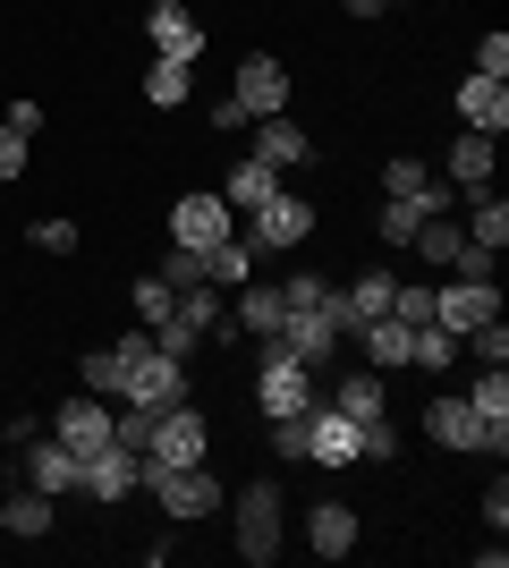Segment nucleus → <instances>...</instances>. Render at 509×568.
Returning <instances> with one entry per match:
<instances>
[{
    "mask_svg": "<svg viewBox=\"0 0 509 568\" xmlns=\"http://www.w3.org/2000/svg\"><path fill=\"white\" fill-rule=\"evenodd\" d=\"M289 111V69L272 60V51H246L238 60V94L213 102V136H238V128H255V119Z\"/></svg>",
    "mask_w": 509,
    "mask_h": 568,
    "instance_id": "f257e3e1",
    "label": "nucleus"
},
{
    "mask_svg": "<svg viewBox=\"0 0 509 568\" xmlns=\"http://www.w3.org/2000/svg\"><path fill=\"white\" fill-rule=\"evenodd\" d=\"M120 356H128V374H120V399L128 407H179V399H187V356H162V348H153V332L145 339H120Z\"/></svg>",
    "mask_w": 509,
    "mask_h": 568,
    "instance_id": "f03ea898",
    "label": "nucleus"
},
{
    "mask_svg": "<svg viewBox=\"0 0 509 568\" xmlns=\"http://www.w3.org/2000/svg\"><path fill=\"white\" fill-rule=\"evenodd\" d=\"M281 544H289V518H281V484L272 475H255L238 493V560H281Z\"/></svg>",
    "mask_w": 509,
    "mask_h": 568,
    "instance_id": "7ed1b4c3",
    "label": "nucleus"
},
{
    "mask_svg": "<svg viewBox=\"0 0 509 568\" xmlns=\"http://www.w3.org/2000/svg\"><path fill=\"white\" fill-rule=\"evenodd\" d=\"M136 484L162 500L170 518H213V509H221V475H204V458H195V467H153V458H145Z\"/></svg>",
    "mask_w": 509,
    "mask_h": 568,
    "instance_id": "20e7f679",
    "label": "nucleus"
},
{
    "mask_svg": "<svg viewBox=\"0 0 509 568\" xmlns=\"http://www.w3.org/2000/svg\"><path fill=\"white\" fill-rule=\"evenodd\" d=\"M255 399H264V416H306V407H315V365H297L281 339H264V374H255Z\"/></svg>",
    "mask_w": 509,
    "mask_h": 568,
    "instance_id": "39448f33",
    "label": "nucleus"
},
{
    "mask_svg": "<svg viewBox=\"0 0 509 568\" xmlns=\"http://www.w3.org/2000/svg\"><path fill=\"white\" fill-rule=\"evenodd\" d=\"M18 475L34 484V493H85V458L69 450V442H51V433H34V442H18Z\"/></svg>",
    "mask_w": 509,
    "mask_h": 568,
    "instance_id": "423d86ee",
    "label": "nucleus"
},
{
    "mask_svg": "<svg viewBox=\"0 0 509 568\" xmlns=\"http://www.w3.org/2000/svg\"><path fill=\"white\" fill-rule=\"evenodd\" d=\"M204 442H213V433H204V416L179 399V407H162V416H153L145 458H153V467H195V458H204Z\"/></svg>",
    "mask_w": 509,
    "mask_h": 568,
    "instance_id": "0eeeda50",
    "label": "nucleus"
},
{
    "mask_svg": "<svg viewBox=\"0 0 509 568\" xmlns=\"http://www.w3.org/2000/svg\"><path fill=\"white\" fill-rule=\"evenodd\" d=\"M221 237H238V230H230V204H221V195H179V204H170V246L213 255Z\"/></svg>",
    "mask_w": 509,
    "mask_h": 568,
    "instance_id": "6e6552de",
    "label": "nucleus"
},
{
    "mask_svg": "<svg viewBox=\"0 0 509 568\" xmlns=\"http://www.w3.org/2000/svg\"><path fill=\"white\" fill-rule=\"evenodd\" d=\"M306 237H315V204H297L289 187L272 195V204H255V230H246V246H255V255H281V246H306Z\"/></svg>",
    "mask_w": 509,
    "mask_h": 568,
    "instance_id": "1a4fd4ad",
    "label": "nucleus"
},
{
    "mask_svg": "<svg viewBox=\"0 0 509 568\" xmlns=\"http://www.w3.org/2000/svg\"><path fill=\"white\" fill-rule=\"evenodd\" d=\"M281 348L297 356V365H332V348H339V323H332V297L323 306H297V314H281Z\"/></svg>",
    "mask_w": 509,
    "mask_h": 568,
    "instance_id": "9d476101",
    "label": "nucleus"
},
{
    "mask_svg": "<svg viewBox=\"0 0 509 568\" xmlns=\"http://www.w3.org/2000/svg\"><path fill=\"white\" fill-rule=\"evenodd\" d=\"M492 314H501V288L492 281H450V288H434V323L441 332H476V323H492Z\"/></svg>",
    "mask_w": 509,
    "mask_h": 568,
    "instance_id": "9b49d317",
    "label": "nucleus"
},
{
    "mask_svg": "<svg viewBox=\"0 0 509 568\" xmlns=\"http://www.w3.org/2000/svg\"><path fill=\"white\" fill-rule=\"evenodd\" d=\"M51 442H69L77 458L111 450V407H94V390H77L69 407H51Z\"/></svg>",
    "mask_w": 509,
    "mask_h": 568,
    "instance_id": "f8f14e48",
    "label": "nucleus"
},
{
    "mask_svg": "<svg viewBox=\"0 0 509 568\" xmlns=\"http://www.w3.org/2000/svg\"><path fill=\"white\" fill-rule=\"evenodd\" d=\"M425 433H434L441 450H492L485 442V416L459 399V390H441V399H425Z\"/></svg>",
    "mask_w": 509,
    "mask_h": 568,
    "instance_id": "ddd939ff",
    "label": "nucleus"
},
{
    "mask_svg": "<svg viewBox=\"0 0 509 568\" xmlns=\"http://www.w3.org/2000/svg\"><path fill=\"white\" fill-rule=\"evenodd\" d=\"M306 467H357V425L339 407H306Z\"/></svg>",
    "mask_w": 509,
    "mask_h": 568,
    "instance_id": "4468645a",
    "label": "nucleus"
},
{
    "mask_svg": "<svg viewBox=\"0 0 509 568\" xmlns=\"http://www.w3.org/2000/svg\"><path fill=\"white\" fill-rule=\"evenodd\" d=\"M459 399L485 416V442H492V458H501V450H509V365H485V374H476V390H459Z\"/></svg>",
    "mask_w": 509,
    "mask_h": 568,
    "instance_id": "2eb2a0df",
    "label": "nucleus"
},
{
    "mask_svg": "<svg viewBox=\"0 0 509 568\" xmlns=\"http://www.w3.org/2000/svg\"><path fill=\"white\" fill-rule=\"evenodd\" d=\"M306 551L348 560V551H357V509H348V500H315V509H306Z\"/></svg>",
    "mask_w": 509,
    "mask_h": 568,
    "instance_id": "dca6fc26",
    "label": "nucleus"
},
{
    "mask_svg": "<svg viewBox=\"0 0 509 568\" xmlns=\"http://www.w3.org/2000/svg\"><path fill=\"white\" fill-rule=\"evenodd\" d=\"M136 475H145V458L111 442V450L85 458V493H94V500H128V493H136Z\"/></svg>",
    "mask_w": 509,
    "mask_h": 568,
    "instance_id": "f3484780",
    "label": "nucleus"
},
{
    "mask_svg": "<svg viewBox=\"0 0 509 568\" xmlns=\"http://www.w3.org/2000/svg\"><path fill=\"white\" fill-rule=\"evenodd\" d=\"M459 119H467V128H485V136H501V128H509V77H467V85H459Z\"/></svg>",
    "mask_w": 509,
    "mask_h": 568,
    "instance_id": "a211bd4d",
    "label": "nucleus"
},
{
    "mask_svg": "<svg viewBox=\"0 0 509 568\" xmlns=\"http://www.w3.org/2000/svg\"><path fill=\"white\" fill-rule=\"evenodd\" d=\"M357 339H365V365H374V374H390V365H408L416 323H399V314H374V323H357Z\"/></svg>",
    "mask_w": 509,
    "mask_h": 568,
    "instance_id": "6ab92c4d",
    "label": "nucleus"
},
{
    "mask_svg": "<svg viewBox=\"0 0 509 568\" xmlns=\"http://www.w3.org/2000/svg\"><path fill=\"white\" fill-rule=\"evenodd\" d=\"M145 26H153V51H162V60H195V51H204V26H195L179 0H153Z\"/></svg>",
    "mask_w": 509,
    "mask_h": 568,
    "instance_id": "aec40b11",
    "label": "nucleus"
},
{
    "mask_svg": "<svg viewBox=\"0 0 509 568\" xmlns=\"http://www.w3.org/2000/svg\"><path fill=\"white\" fill-rule=\"evenodd\" d=\"M383 195H425V213H450V187H441V179H434L425 162H416V153L383 162Z\"/></svg>",
    "mask_w": 509,
    "mask_h": 568,
    "instance_id": "412c9836",
    "label": "nucleus"
},
{
    "mask_svg": "<svg viewBox=\"0 0 509 568\" xmlns=\"http://www.w3.org/2000/svg\"><path fill=\"white\" fill-rule=\"evenodd\" d=\"M306 153H315V144H306V136H297V128H289V111L255 119V162H272V170H297V162H306Z\"/></svg>",
    "mask_w": 509,
    "mask_h": 568,
    "instance_id": "4be33fe9",
    "label": "nucleus"
},
{
    "mask_svg": "<svg viewBox=\"0 0 509 568\" xmlns=\"http://www.w3.org/2000/svg\"><path fill=\"white\" fill-rule=\"evenodd\" d=\"M0 526H9L18 544H43V535H51V493H34V484H18V493L0 500Z\"/></svg>",
    "mask_w": 509,
    "mask_h": 568,
    "instance_id": "5701e85b",
    "label": "nucleus"
},
{
    "mask_svg": "<svg viewBox=\"0 0 509 568\" xmlns=\"http://www.w3.org/2000/svg\"><path fill=\"white\" fill-rule=\"evenodd\" d=\"M272 195H281V170L246 153V162L230 170V187H221V204H230V213H238V204H246V213H255V204H272Z\"/></svg>",
    "mask_w": 509,
    "mask_h": 568,
    "instance_id": "b1692460",
    "label": "nucleus"
},
{
    "mask_svg": "<svg viewBox=\"0 0 509 568\" xmlns=\"http://www.w3.org/2000/svg\"><path fill=\"white\" fill-rule=\"evenodd\" d=\"M467 237H476V246H492V255L509 246V204H501L492 187H467Z\"/></svg>",
    "mask_w": 509,
    "mask_h": 568,
    "instance_id": "393cba45",
    "label": "nucleus"
},
{
    "mask_svg": "<svg viewBox=\"0 0 509 568\" xmlns=\"http://www.w3.org/2000/svg\"><path fill=\"white\" fill-rule=\"evenodd\" d=\"M332 407L348 416V425H365V416H383V407H390V390H383V374L365 365V374H348V382L332 390Z\"/></svg>",
    "mask_w": 509,
    "mask_h": 568,
    "instance_id": "a878e982",
    "label": "nucleus"
},
{
    "mask_svg": "<svg viewBox=\"0 0 509 568\" xmlns=\"http://www.w3.org/2000/svg\"><path fill=\"white\" fill-rule=\"evenodd\" d=\"M492 144L501 136H485V128H467V136L450 144V179H459V187H492Z\"/></svg>",
    "mask_w": 509,
    "mask_h": 568,
    "instance_id": "bb28decb",
    "label": "nucleus"
},
{
    "mask_svg": "<svg viewBox=\"0 0 509 568\" xmlns=\"http://www.w3.org/2000/svg\"><path fill=\"white\" fill-rule=\"evenodd\" d=\"M408 246H425V263H441V272H450V263L467 255V230H459V221H441V213H425Z\"/></svg>",
    "mask_w": 509,
    "mask_h": 568,
    "instance_id": "cd10ccee",
    "label": "nucleus"
},
{
    "mask_svg": "<svg viewBox=\"0 0 509 568\" xmlns=\"http://www.w3.org/2000/svg\"><path fill=\"white\" fill-rule=\"evenodd\" d=\"M281 314H289V306H281V288H246V297H238V332L272 339V332H281Z\"/></svg>",
    "mask_w": 509,
    "mask_h": 568,
    "instance_id": "c85d7f7f",
    "label": "nucleus"
},
{
    "mask_svg": "<svg viewBox=\"0 0 509 568\" xmlns=\"http://www.w3.org/2000/svg\"><path fill=\"white\" fill-rule=\"evenodd\" d=\"M187 69L195 60H153L145 69V102L153 111H179V102H187Z\"/></svg>",
    "mask_w": 509,
    "mask_h": 568,
    "instance_id": "c756f323",
    "label": "nucleus"
},
{
    "mask_svg": "<svg viewBox=\"0 0 509 568\" xmlns=\"http://www.w3.org/2000/svg\"><path fill=\"white\" fill-rule=\"evenodd\" d=\"M416 221H425V195H383V213H374V230H383V246H408Z\"/></svg>",
    "mask_w": 509,
    "mask_h": 568,
    "instance_id": "7c9ffc66",
    "label": "nucleus"
},
{
    "mask_svg": "<svg viewBox=\"0 0 509 568\" xmlns=\"http://www.w3.org/2000/svg\"><path fill=\"white\" fill-rule=\"evenodd\" d=\"M459 356V332H441V323H416V348H408V365H425V374H441Z\"/></svg>",
    "mask_w": 509,
    "mask_h": 568,
    "instance_id": "2f4dec72",
    "label": "nucleus"
},
{
    "mask_svg": "<svg viewBox=\"0 0 509 568\" xmlns=\"http://www.w3.org/2000/svg\"><path fill=\"white\" fill-rule=\"evenodd\" d=\"M459 348L476 356V365H509V332H501V314H492V323H476V332H467Z\"/></svg>",
    "mask_w": 509,
    "mask_h": 568,
    "instance_id": "473e14b6",
    "label": "nucleus"
},
{
    "mask_svg": "<svg viewBox=\"0 0 509 568\" xmlns=\"http://www.w3.org/2000/svg\"><path fill=\"white\" fill-rule=\"evenodd\" d=\"M390 314H399V323H434V288L425 281H390Z\"/></svg>",
    "mask_w": 509,
    "mask_h": 568,
    "instance_id": "72a5a7b5",
    "label": "nucleus"
},
{
    "mask_svg": "<svg viewBox=\"0 0 509 568\" xmlns=\"http://www.w3.org/2000/svg\"><path fill=\"white\" fill-rule=\"evenodd\" d=\"M170 306H179V288H170L162 272H145V281H136V314H145V332H153V323H162Z\"/></svg>",
    "mask_w": 509,
    "mask_h": 568,
    "instance_id": "f704fd0d",
    "label": "nucleus"
},
{
    "mask_svg": "<svg viewBox=\"0 0 509 568\" xmlns=\"http://www.w3.org/2000/svg\"><path fill=\"white\" fill-rule=\"evenodd\" d=\"M357 458H399V425H390V416H365L357 425Z\"/></svg>",
    "mask_w": 509,
    "mask_h": 568,
    "instance_id": "c9c22d12",
    "label": "nucleus"
},
{
    "mask_svg": "<svg viewBox=\"0 0 509 568\" xmlns=\"http://www.w3.org/2000/svg\"><path fill=\"white\" fill-rule=\"evenodd\" d=\"M120 374H128L120 339H111V348H94V356H85V390H120Z\"/></svg>",
    "mask_w": 509,
    "mask_h": 568,
    "instance_id": "e433bc0d",
    "label": "nucleus"
},
{
    "mask_svg": "<svg viewBox=\"0 0 509 568\" xmlns=\"http://www.w3.org/2000/svg\"><path fill=\"white\" fill-rule=\"evenodd\" d=\"M272 458H281V467L306 458V416H272Z\"/></svg>",
    "mask_w": 509,
    "mask_h": 568,
    "instance_id": "4c0bfd02",
    "label": "nucleus"
},
{
    "mask_svg": "<svg viewBox=\"0 0 509 568\" xmlns=\"http://www.w3.org/2000/svg\"><path fill=\"white\" fill-rule=\"evenodd\" d=\"M34 255H77V221H34Z\"/></svg>",
    "mask_w": 509,
    "mask_h": 568,
    "instance_id": "58836bf2",
    "label": "nucleus"
},
{
    "mask_svg": "<svg viewBox=\"0 0 509 568\" xmlns=\"http://www.w3.org/2000/svg\"><path fill=\"white\" fill-rule=\"evenodd\" d=\"M323 297H332V281H323V272H289V288H281V306H323Z\"/></svg>",
    "mask_w": 509,
    "mask_h": 568,
    "instance_id": "ea45409f",
    "label": "nucleus"
},
{
    "mask_svg": "<svg viewBox=\"0 0 509 568\" xmlns=\"http://www.w3.org/2000/svg\"><path fill=\"white\" fill-rule=\"evenodd\" d=\"M162 281L170 288H195V281H204V255H195V246H170V255H162Z\"/></svg>",
    "mask_w": 509,
    "mask_h": 568,
    "instance_id": "a19ab883",
    "label": "nucleus"
},
{
    "mask_svg": "<svg viewBox=\"0 0 509 568\" xmlns=\"http://www.w3.org/2000/svg\"><path fill=\"white\" fill-rule=\"evenodd\" d=\"M476 77H509V34H501V26L476 43Z\"/></svg>",
    "mask_w": 509,
    "mask_h": 568,
    "instance_id": "79ce46f5",
    "label": "nucleus"
},
{
    "mask_svg": "<svg viewBox=\"0 0 509 568\" xmlns=\"http://www.w3.org/2000/svg\"><path fill=\"white\" fill-rule=\"evenodd\" d=\"M0 128H18V136H34V128H43V102H26V94H18V102H9V119H0Z\"/></svg>",
    "mask_w": 509,
    "mask_h": 568,
    "instance_id": "37998d69",
    "label": "nucleus"
},
{
    "mask_svg": "<svg viewBox=\"0 0 509 568\" xmlns=\"http://www.w3.org/2000/svg\"><path fill=\"white\" fill-rule=\"evenodd\" d=\"M18 170H26V136H18V128H0V179H18Z\"/></svg>",
    "mask_w": 509,
    "mask_h": 568,
    "instance_id": "c03bdc74",
    "label": "nucleus"
},
{
    "mask_svg": "<svg viewBox=\"0 0 509 568\" xmlns=\"http://www.w3.org/2000/svg\"><path fill=\"white\" fill-rule=\"evenodd\" d=\"M485 526H492V535L509 526V484H501V475H492V493H485Z\"/></svg>",
    "mask_w": 509,
    "mask_h": 568,
    "instance_id": "a18cd8bd",
    "label": "nucleus"
},
{
    "mask_svg": "<svg viewBox=\"0 0 509 568\" xmlns=\"http://www.w3.org/2000/svg\"><path fill=\"white\" fill-rule=\"evenodd\" d=\"M348 18H383V0H348Z\"/></svg>",
    "mask_w": 509,
    "mask_h": 568,
    "instance_id": "49530a36",
    "label": "nucleus"
},
{
    "mask_svg": "<svg viewBox=\"0 0 509 568\" xmlns=\"http://www.w3.org/2000/svg\"><path fill=\"white\" fill-rule=\"evenodd\" d=\"M383 9H399V0H383Z\"/></svg>",
    "mask_w": 509,
    "mask_h": 568,
    "instance_id": "de8ad7c7",
    "label": "nucleus"
}]
</instances>
